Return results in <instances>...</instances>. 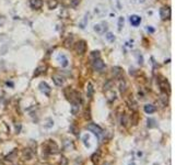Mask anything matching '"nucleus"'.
Listing matches in <instances>:
<instances>
[{"label": "nucleus", "mask_w": 175, "mask_h": 165, "mask_svg": "<svg viewBox=\"0 0 175 165\" xmlns=\"http://www.w3.org/2000/svg\"><path fill=\"white\" fill-rule=\"evenodd\" d=\"M93 94H94V88H93V85H92L91 82H89V84H88V86H86V96H88V98H92Z\"/></svg>", "instance_id": "nucleus-12"}, {"label": "nucleus", "mask_w": 175, "mask_h": 165, "mask_svg": "<svg viewBox=\"0 0 175 165\" xmlns=\"http://www.w3.org/2000/svg\"><path fill=\"white\" fill-rule=\"evenodd\" d=\"M103 165H113V164H112V163H109V162H105Z\"/></svg>", "instance_id": "nucleus-33"}, {"label": "nucleus", "mask_w": 175, "mask_h": 165, "mask_svg": "<svg viewBox=\"0 0 175 165\" xmlns=\"http://www.w3.org/2000/svg\"><path fill=\"white\" fill-rule=\"evenodd\" d=\"M58 59L60 60V64H61V66H63V67H66V66L68 65V60H67V57H66L65 55H59Z\"/></svg>", "instance_id": "nucleus-15"}, {"label": "nucleus", "mask_w": 175, "mask_h": 165, "mask_svg": "<svg viewBox=\"0 0 175 165\" xmlns=\"http://www.w3.org/2000/svg\"><path fill=\"white\" fill-rule=\"evenodd\" d=\"M106 24L105 23H102V24H96L94 27V30L96 32L99 33V34H103L105 31H106Z\"/></svg>", "instance_id": "nucleus-9"}, {"label": "nucleus", "mask_w": 175, "mask_h": 165, "mask_svg": "<svg viewBox=\"0 0 175 165\" xmlns=\"http://www.w3.org/2000/svg\"><path fill=\"white\" fill-rule=\"evenodd\" d=\"M53 82H55L56 86H63V78L59 75H54L53 76Z\"/></svg>", "instance_id": "nucleus-10"}, {"label": "nucleus", "mask_w": 175, "mask_h": 165, "mask_svg": "<svg viewBox=\"0 0 175 165\" xmlns=\"http://www.w3.org/2000/svg\"><path fill=\"white\" fill-rule=\"evenodd\" d=\"M91 56H92V59H93V60H94V59H98V57H100V52L94 51V52H92V53H91Z\"/></svg>", "instance_id": "nucleus-27"}, {"label": "nucleus", "mask_w": 175, "mask_h": 165, "mask_svg": "<svg viewBox=\"0 0 175 165\" xmlns=\"http://www.w3.org/2000/svg\"><path fill=\"white\" fill-rule=\"evenodd\" d=\"M129 21L131 23V25H134V27H138L141 22V18H140L139 16H137V14H132L131 17L129 18Z\"/></svg>", "instance_id": "nucleus-6"}, {"label": "nucleus", "mask_w": 175, "mask_h": 165, "mask_svg": "<svg viewBox=\"0 0 175 165\" xmlns=\"http://www.w3.org/2000/svg\"><path fill=\"white\" fill-rule=\"evenodd\" d=\"M160 87L162 88V90H167V92H170V85L167 84V80L164 79V78H162L161 80H160Z\"/></svg>", "instance_id": "nucleus-11"}, {"label": "nucleus", "mask_w": 175, "mask_h": 165, "mask_svg": "<svg viewBox=\"0 0 175 165\" xmlns=\"http://www.w3.org/2000/svg\"><path fill=\"white\" fill-rule=\"evenodd\" d=\"M6 22V19L3 17H0V25H3Z\"/></svg>", "instance_id": "nucleus-30"}, {"label": "nucleus", "mask_w": 175, "mask_h": 165, "mask_svg": "<svg viewBox=\"0 0 175 165\" xmlns=\"http://www.w3.org/2000/svg\"><path fill=\"white\" fill-rule=\"evenodd\" d=\"M117 6H118V9H121V4H119V0H117Z\"/></svg>", "instance_id": "nucleus-32"}, {"label": "nucleus", "mask_w": 175, "mask_h": 165, "mask_svg": "<svg viewBox=\"0 0 175 165\" xmlns=\"http://www.w3.org/2000/svg\"><path fill=\"white\" fill-rule=\"evenodd\" d=\"M100 155H101V152L100 151H96L94 154L92 155L91 159H92V162H93L94 164H98V162H99V160H100Z\"/></svg>", "instance_id": "nucleus-16"}, {"label": "nucleus", "mask_w": 175, "mask_h": 165, "mask_svg": "<svg viewBox=\"0 0 175 165\" xmlns=\"http://www.w3.org/2000/svg\"><path fill=\"white\" fill-rule=\"evenodd\" d=\"M123 25H124V18L123 17H121L119 18V20H118V30L121 31V29H123Z\"/></svg>", "instance_id": "nucleus-25"}, {"label": "nucleus", "mask_w": 175, "mask_h": 165, "mask_svg": "<svg viewBox=\"0 0 175 165\" xmlns=\"http://www.w3.org/2000/svg\"><path fill=\"white\" fill-rule=\"evenodd\" d=\"M148 31H150V32H153V29H150V28H148Z\"/></svg>", "instance_id": "nucleus-34"}, {"label": "nucleus", "mask_w": 175, "mask_h": 165, "mask_svg": "<svg viewBox=\"0 0 175 165\" xmlns=\"http://www.w3.org/2000/svg\"><path fill=\"white\" fill-rule=\"evenodd\" d=\"M70 131H72V133H73V134H76V135L78 134V130H77V128L73 126V124L70 126Z\"/></svg>", "instance_id": "nucleus-28"}, {"label": "nucleus", "mask_w": 175, "mask_h": 165, "mask_svg": "<svg viewBox=\"0 0 175 165\" xmlns=\"http://www.w3.org/2000/svg\"><path fill=\"white\" fill-rule=\"evenodd\" d=\"M144 111H146V114L151 115V114H153V112L155 111V107H154L153 105H150V104H148V105L144 106Z\"/></svg>", "instance_id": "nucleus-13"}, {"label": "nucleus", "mask_w": 175, "mask_h": 165, "mask_svg": "<svg viewBox=\"0 0 175 165\" xmlns=\"http://www.w3.org/2000/svg\"><path fill=\"white\" fill-rule=\"evenodd\" d=\"M90 138L88 137V134H85L84 137H83V143H84L85 147H90V144H89V142H88V140H89Z\"/></svg>", "instance_id": "nucleus-26"}, {"label": "nucleus", "mask_w": 175, "mask_h": 165, "mask_svg": "<svg viewBox=\"0 0 175 165\" xmlns=\"http://www.w3.org/2000/svg\"><path fill=\"white\" fill-rule=\"evenodd\" d=\"M15 155H17V150H13V151L11 152V153H9L8 155L6 156V160H7V161H12V160H13V157H15Z\"/></svg>", "instance_id": "nucleus-20"}, {"label": "nucleus", "mask_w": 175, "mask_h": 165, "mask_svg": "<svg viewBox=\"0 0 175 165\" xmlns=\"http://www.w3.org/2000/svg\"><path fill=\"white\" fill-rule=\"evenodd\" d=\"M40 89L42 90V92H44L46 96H50V87L47 85V82H42L40 84Z\"/></svg>", "instance_id": "nucleus-7"}, {"label": "nucleus", "mask_w": 175, "mask_h": 165, "mask_svg": "<svg viewBox=\"0 0 175 165\" xmlns=\"http://www.w3.org/2000/svg\"><path fill=\"white\" fill-rule=\"evenodd\" d=\"M154 165H157V164H154Z\"/></svg>", "instance_id": "nucleus-35"}, {"label": "nucleus", "mask_w": 175, "mask_h": 165, "mask_svg": "<svg viewBox=\"0 0 175 165\" xmlns=\"http://www.w3.org/2000/svg\"><path fill=\"white\" fill-rule=\"evenodd\" d=\"M58 6V1L57 0H48V8L50 9H55Z\"/></svg>", "instance_id": "nucleus-19"}, {"label": "nucleus", "mask_w": 175, "mask_h": 165, "mask_svg": "<svg viewBox=\"0 0 175 165\" xmlns=\"http://www.w3.org/2000/svg\"><path fill=\"white\" fill-rule=\"evenodd\" d=\"M60 165H68L67 164V159L65 156H61V161H60Z\"/></svg>", "instance_id": "nucleus-29"}, {"label": "nucleus", "mask_w": 175, "mask_h": 165, "mask_svg": "<svg viewBox=\"0 0 175 165\" xmlns=\"http://www.w3.org/2000/svg\"><path fill=\"white\" fill-rule=\"evenodd\" d=\"M23 156L26 157L25 160H30V159H32V156H33V153L31 152L30 149H25V150L23 151Z\"/></svg>", "instance_id": "nucleus-17"}, {"label": "nucleus", "mask_w": 175, "mask_h": 165, "mask_svg": "<svg viewBox=\"0 0 175 165\" xmlns=\"http://www.w3.org/2000/svg\"><path fill=\"white\" fill-rule=\"evenodd\" d=\"M30 5L33 9H40L43 6V0H30Z\"/></svg>", "instance_id": "nucleus-8"}, {"label": "nucleus", "mask_w": 175, "mask_h": 165, "mask_svg": "<svg viewBox=\"0 0 175 165\" xmlns=\"http://www.w3.org/2000/svg\"><path fill=\"white\" fill-rule=\"evenodd\" d=\"M147 122H148V124H147L148 128H154V127L157 126V124H155V120L154 119H148Z\"/></svg>", "instance_id": "nucleus-22"}, {"label": "nucleus", "mask_w": 175, "mask_h": 165, "mask_svg": "<svg viewBox=\"0 0 175 165\" xmlns=\"http://www.w3.org/2000/svg\"><path fill=\"white\" fill-rule=\"evenodd\" d=\"M113 74H114L116 77H118V76L121 74V68H119V67H113Z\"/></svg>", "instance_id": "nucleus-24"}, {"label": "nucleus", "mask_w": 175, "mask_h": 165, "mask_svg": "<svg viewBox=\"0 0 175 165\" xmlns=\"http://www.w3.org/2000/svg\"><path fill=\"white\" fill-rule=\"evenodd\" d=\"M45 69H46V66H40V67H37V69L35 71V73H34V76H38L40 74L45 73Z\"/></svg>", "instance_id": "nucleus-18"}, {"label": "nucleus", "mask_w": 175, "mask_h": 165, "mask_svg": "<svg viewBox=\"0 0 175 165\" xmlns=\"http://www.w3.org/2000/svg\"><path fill=\"white\" fill-rule=\"evenodd\" d=\"M119 90H121V92H124L126 90V82L124 79L121 80V84H119Z\"/></svg>", "instance_id": "nucleus-23"}, {"label": "nucleus", "mask_w": 175, "mask_h": 165, "mask_svg": "<svg viewBox=\"0 0 175 165\" xmlns=\"http://www.w3.org/2000/svg\"><path fill=\"white\" fill-rule=\"evenodd\" d=\"M160 17L162 20H166V19L171 18V9L169 7H163L160 9Z\"/></svg>", "instance_id": "nucleus-5"}, {"label": "nucleus", "mask_w": 175, "mask_h": 165, "mask_svg": "<svg viewBox=\"0 0 175 165\" xmlns=\"http://www.w3.org/2000/svg\"><path fill=\"white\" fill-rule=\"evenodd\" d=\"M44 149H45V152L50 153V154H55V153L58 152V147H57V144L55 142H53V141H50V140L45 144Z\"/></svg>", "instance_id": "nucleus-2"}, {"label": "nucleus", "mask_w": 175, "mask_h": 165, "mask_svg": "<svg viewBox=\"0 0 175 165\" xmlns=\"http://www.w3.org/2000/svg\"><path fill=\"white\" fill-rule=\"evenodd\" d=\"M105 37L107 39L108 42H114L115 41V37H114V34L111 32H107L106 33V35H105Z\"/></svg>", "instance_id": "nucleus-21"}, {"label": "nucleus", "mask_w": 175, "mask_h": 165, "mask_svg": "<svg viewBox=\"0 0 175 165\" xmlns=\"http://www.w3.org/2000/svg\"><path fill=\"white\" fill-rule=\"evenodd\" d=\"M80 110V104H72L71 106V114L72 115H77Z\"/></svg>", "instance_id": "nucleus-14"}, {"label": "nucleus", "mask_w": 175, "mask_h": 165, "mask_svg": "<svg viewBox=\"0 0 175 165\" xmlns=\"http://www.w3.org/2000/svg\"><path fill=\"white\" fill-rule=\"evenodd\" d=\"M88 130L89 131H91V132H93L96 135L98 138H100L102 134H103V130H102V128L100 127V126H98L96 123H90L88 124Z\"/></svg>", "instance_id": "nucleus-3"}, {"label": "nucleus", "mask_w": 175, "mask_h": 165, "mask_svg": "<svg viewBox=\"0 0 175 165\" xmlns=\"http://www.w3.org/2000/svg\"><path fill=\"white\" fill-rule=\"evenodd\" d=\"M92 66H93V69H94L95 72H99V73H102V72H104V69H105V64H104V62L100 57L93 60Z\"/></svg>", "instance_id": "nucleus-1"}, {"label": "nucleus", "mask_w": 175, "mask_h": 165, "mask_svg": "<svg viewBox=\"0 0 175 165\" xmlns=\"http://www.w3.org/2000/svg\"><path fill=\"white\" fill-rule=\"evenodd\" d=\"M76 52L79 55H83L85 53V50H86V44H85L84 41H79L76 44Z\"/></svg>", "instance_id": "nucleus-4"}, {"label": "nucleus", "mask_w": 175, "mask_h": 165, "mask_svg": "<svg viewBox=\"0 0 175 165\" xmlns=\"http://www.w3.org/2000/svg\"><path fill=\"white\" fill-rule=\"evenodd\" d=\"M15 129H17V132H20V129H21V126H20V124H17V126H15Z\"/></svg>", "instance_id": "nucleus-31"}]
</instances>
